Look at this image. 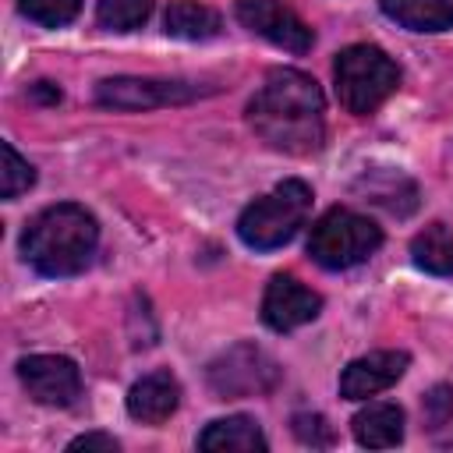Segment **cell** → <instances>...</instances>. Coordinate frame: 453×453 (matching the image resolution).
Listing matches in <instances>:
<instances>
[{
	"label": "cell",
	"instance_id": "19",
	"mask_svg": "<svg viewBox=\"0 0 453 453\" xmlns=\"http://www.w3.org/2000/svg\"><path fill=\"white\" fill-rule=\"evenodd\" d=\"M0 195L4 198H18L21 191H28L32 184H35V170L14 152V145L11 142H4L0 145Z\"/></svg>",
	"mask_w": 453,
	"mask_h": 453
},
{
	"label": "cell",
	"instance_id": "3",
	"mask_svg": "<svg viewBox=\"0 0 453 453\" xmlns=\"http://www.w3.org/2000/svg\"><path fill=\"white\" fill-rule=\"evenodd\" d=\"M308 209H311V188L304 180H283L241 212L237 234L255 251L280 248L304 226Z\"/></svg>",
	"mask_w": 453,
	"mask_h": 453
},
{
	"label": "cell",
	"instance_id": "12",
	"mask_svg": "<svg viewBox=\"0 0 453 453\" xmlns=\"http://www.w3.org/2000/svg\"><path fill=\"white\" fill-rule=\"evenodd\" d=\"M180 400V386L170 372H152L145 379H138L127 393V414L142 425H159L177 411Z\"/></svg>",
	"mask_w": 453,
	"mask_h": 453
},
{
	"label": "cell",
	"instance_id": "13",
	"mask_svg": "<svg viewBox=\"0 0 453 453\" xmlns=\"http://www.w3.org/2000/svg\"><path fill=\"white\" fill-rule=\"evenodd\" d=\"M354 439L372 449H389L403 439V411L396 403H368L350 421Z\"/></svg>",
	"mask_w": 453,
	"mask_h": 453
},
{
	"label": "cell",
	"instance_id": "11",
	"mask_svg": "<svg viewBox=\"0 0 453 453\" xmlns=\"http://www.w3.org/2000/svg\"><path fill=\"white\" fill-rule=\"evenodd\" d=\"M407 368V354L403 350H375L365 354L357 361H350L340 375V396L347 400H365L375 396L382 389H389Z\"/></svg>",
	"mask_w": 453,
	"mask_h": 453
},
{
	"label": "cell",
	"instance_id": "16",
	"mask_svg": "<svg viewBox=\"0 0 453 453\" xmlns=\"http://www.w3.org/2000/svg\"><path fill=\"white\" fill-rule=\"evenodd\" d=\"M411 258L418 269L432 273V276H449L453 280V230L442 223L425 226L414 241H411Z\"/></svg>",
	"mask_w": 453,
	"mask_h": 453
},
{
	"label": "cell",
	"instance_id": "5",
	"mask_svg": "<svg viewBox=\"0 0 453 453\" xmlns=\"http://www.w3.org/2000/svg\"><path fill=\"white\" fill-rule=\"evenodd\" d=\"M379 244H382V230L368 216H357V212L336 205L311 226L308 255L322 269H350V265L365 262Z\"/></svg>",
	"mask_w": 453,
	"mask_h": 453
},
{
	"label": "cell",
	"instance_id": "18",
	"mask_svg": "<svg viewBox=\"0 0 453 453\" xmlns=\"http://www.w3.org/2000/svg\"><path fill=\"white\" fill-rule=\"evenodd\" d=\"M149 14H152V0H99L96 7L99 25L110 32H131L145 25Z\"/></svg>",
	"mask_w": 453,
	"mask_h": 453
},
{
	"label": "cell",
	"instance_id": "20",
	"mask_svg": "<svg viewBox=\"0 0 453 453\" xmlns=\"http://www.w3.org/2000/svg\"><path fill=\"white\" fill-rule=\"evenodd\" d=\"M18 7H21L25 18H32L46 28H57V25H67L78 14L81 0H18Z\"/></svg>",
	"mask_w": 453,
	"mask_h": 453
},
{
	"label": "cell",
	"instance_id": "22",
	"mask_svg": "<svg viewBox=\"0 0 453 453\" xmlns=\"http://www.w3.org/2000/svg\"><path fill=\"white\" fill-rule=\"evenodd\" d=\"M67 449H85V453H92V449H99V453H117V439H113V435H103V432H88V435L71 439V446H67Z\"/></svg>",
	"mask_w": 453,
	"mask_h": 453
},
{
	"label": "cell",
	"instance_id": "9",
	"mask_svg": "<svg viewBox=\"0 0 453 453\" xmlns=\"http://www.w3.org/2000/svg\"><path fill=\"white\" fill-rule=\"evenodd\" d=\"M195 96L198 88L163 78H106L96 85V103L110 110H152V106L188 103Z\"/></svg>",
	"mask_w": 453,
	"mask_h": 453
},
{
	"label": "cell",
	"instance_id": "4",
	"mask_svg": "<svg viewBox=\"0 0 453 453\" xmlns=\"http://www.w3.org/2000/svg\"><path fill=\"white\" fill-rule=\"evenodd\" d=\"M333 74H336V96L350 113H372L400 85L396 64L379 46H347L336 57Z\"/></svg>",
	"mask_w": 453,
	"mask_h": 453
},
{
	"label": "cell",
	"instance_id": "8",
	"mask_svg": "<svg viewBox=\"0 0 453 453\" xmlns=\"http://www.w3.org/2000/svg\"><path fill=\"white\" fill-rule=\"evenodd\" d=\"M234 11H237V21L244 28L269 39L273 46H283L290 53H308L311 50V28L283 0H237Z\"/></svg>",
	"mask_w": 453,
	"mask_h": 453
},
{
	"label": "cell",
	"instance_id": "10",
	"mask_svg": "<svg viewBox=\"0 0 453 453\" xmlns=\"http://www.w3.org/2000/svg\"><path fill=\"white\" fill-rule=\"evenodd\" d=\"M322 308V297L315 290H308L301 280L294 276H273L269 287H265V297H262V319L269 329L276 333H290L304 322H311Z\"/></svg>",
	"mask_w": 453,
	"mask_h": 453
},
{
	"label": "cell",
	"instance_id": "7",
	"mask_svg": "<svg viewBox=\"0 0 453 453\" xmlns=\"http://www.w3.org/2000/svg\"><path fill=\"white\" fill-rule=\"evenodd\" d=\"M18 379L28 389L35 403L46 407H67L81 393V375L71 357L60 354H32L18 361Z\"/></svg>",
	"mask_w": 453,
	"mask_h": 453
},
{
	"label": "cell",
	"instance_id": "2",
	"mask_svg": "<svg viewBox=\"0 0 453 453\" xmlns=\"http://www.w3.org/2000/svg\"><path fill=\"white\" fill-rule=\"evenodd\" d=\"M99 241L96 219L81 205H50L21 234V255L42 276H74L88 265Z\"/></svg>",
	"mask_w": 453,
	"mask_h": 453
},
{
	"label": "cell",
	"instance_id": "21",
	"mask_svg": "<svg viewBox=\"0 0 453 453\" xmlns=\"http://www.w3.org/2000/svg\"><path fill=\"white\" fill-rule=\"evenodd\" d=\"M294 432L304 439V442H311V446H326L333 435H329V428H326V421L319 418V414H297L294 418Z\"/></svg>",
	"mask_w": 453,
	"mask_h": 453
},
{
	"label": "cell",
	"instance_id": "17",
	"mask_svg": "<svg viewBox=\"0 0 453 453\" xmlns=\"http://www.w3.org/2000/svg\"><path fill=\"white\" fill-rule=\"evenodd\" d=\"M166 32L177 39H212L219 32V14L198 0H173L166 7Z\"/></svg>",
	"mask_w": 453,
	"mask_h": 453
},
{
	"label": "cell",
	"instance_id": "6",
	"mask_svg": "<svg viewBox=\"0 0 453 453\" xmlns=\"http://www.w3.org/2000/svg\"><path fill=\"white\" fill-rule=\"evenodd\" d=\"M276 379H280L276 361L258 347H230L209 365V386L223 400L265 393L276 386Z\"/></svg>",
	"mask_w": 453,
	"mask_h": 453
},
{
	"label": "cell",
	"instance_id": "15",
	"mask_svg": "<svg viewBox=\"0 0 453 453\" xmlns=\"http://www.w3.org/2000/svg\"><path fill=\"white\" fill-rule=\"evenodd\" d=\"M382 11L414 32H442L453 25V0H379Z\"/></svg>",
	"mask_w": 453,
	"mask_h": 453
},
{
	"label": "cell",
	"instance_id": "14",
	"mask_svg": "<svg viewBox=\"0 0 453 453\" xmlns=\"http://www.w3.org/2000/svg\"><path fill=\"white\" fill-rule=\"evenodd\" d=\"M198 449L216 453H258L265 449V435L251 418H219L198 435Z\"/></svg>",
	"mask_w": 453,
	"mask_h": 453
},
{
	"label": "cell",
	"instance_id": "1",
	"mask_svg": "<svg viewBox=\"0 0 453 453\" xmlns=\"http://www.w3.org/2000/svg\"><path fill=\"white\" fill-rule=\"evenodd\" d=\"M326 103L319 85L290 67L269 71L255 99L248 103V120L255 134L287 156H308L322 149L326 138Z\"/></svg>",
	"mask_w": 453,
	"mask_h": 453
}]
</instances>
